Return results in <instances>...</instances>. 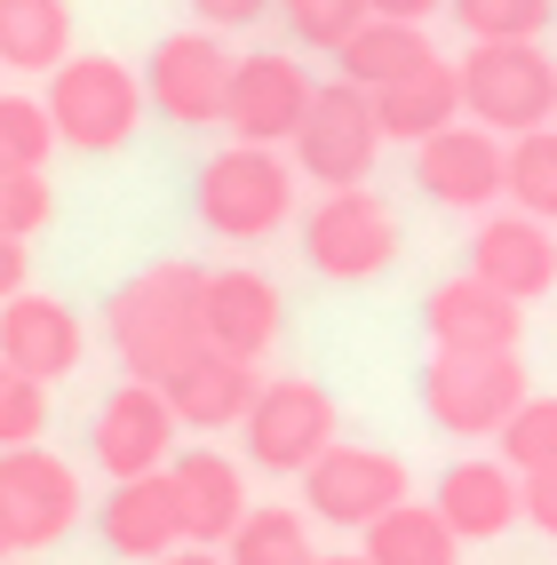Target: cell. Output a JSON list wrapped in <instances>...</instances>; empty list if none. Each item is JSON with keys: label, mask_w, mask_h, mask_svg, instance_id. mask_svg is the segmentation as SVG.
<instances>
[{"label": "cell", "mask_w": 557, "mask_h": 565, "mask_svg": "<svg viewBox=\"0 0 557 565\" xmlns=\"http://www.w3.org/2000/svg\"><path fill=\"white\" fill-rule=\"evenodd\" d=\"M200 295H207L200 263H152V271H136L104 303V334H111V351H120V366L136 374V383H160L168 366H183L207 343Z\"/></svg>", "instance_id": "cell-1"}, {"label": "cell", "mask_w": 557, "mask_h": 565, "mask_svg": "<svg viewBox=\"0 0 557 565\" xmlns=\"http://www.w3.org/2000/svg\"><path fill=\"white\" fill-rule=\"evenodd\" d=\"M192 215L232 247L271 239L294 215V160H279L271 143H223V152L200 160V175H192Z\"/></svg>", "instance_id": "cell-2"}, {"label": "cell", "mask_w": 557, "mask_h": 565, "mask_svg": "<svg viewBox=\"0 0 557 565\" xmlns=\"http://www.w3.org/2000/svg\"><path fill=\"white\" fill-rule=\"evenodd\" d=\"M454 81H462V120L494 128L502 143L557 120V56L542 41H478L454 64Z\"/></svg>", "instance_id": "cell-3"}, {"label": "cell", "mask_w": 557, "mask_h": 565, "mask_svg": "<svg viewBox=\"0 0 557 565\" xmlns=\"http://www.w3.org/2000/svg\"><path fill=\"white\" fill-rule=\"evenodd\" d=\"M334 430H343V414H334V391L311 383V374H271V383H255L247 414H239V438H247V462L271 470V478H303Z\"/></svg>", "instance_id": "cell-4"}, {"label": "cell", "mask_w": 557, "mask_h": 565, "mask_svg": "<svg viewBox=\"0 0 557 565\" xmlns=\"http://www.w3.org/2000/svg\"><path fill=\"white\" fill-rule=\"evenodd\" d=\"M49 120H56V143L72 152H120L136 136V120L152 104H143V81L120 64V56H64L49 72Z\"/></svg>", "instance_id": "cell-5"}, {"label": "cell", "mask_w": 557, "mask_h": 565, "mask_svg": "<svg viewBox=\"0 0 557 565\" xmlns=\"http://www.w3.org/2000/svg\"><path fill=\"white\" fill-rule=\"evenodd\" d=\"M517 398H526V359L517 351H430L422 366V414L446 438H494Z\"/></svg>", "instance_id": "cell-6"}, {"label": "cell", "mask_w": 557, "mask_h": 565, "mask_svg": "<svg viewBox=\"0 0 557 565\" xmlns=\"http://www.w3.org/2000/svg\"><path fill=\"white\" fill-rule=\"evenodd\" d=\"M287 152H294V175H311L319 192L366 183V175H375V152H383L375 96H366V88H351V81H326V88H311V111H303V128L287 136Z\"/></svg>", "instance_id": "cell-7"}, {"label": "cell", "mask_w": 557, "mask_h": 565, "mask_svg": "<svg viewBox=\"0 0 557 565\" xmlns=\"http://www.w3.org/2000/svg\"><path fill=\"white\" fill-rule=\"evenodd\" d=\"M303 263L334 287H358L398 263V215L390 200H375L366 183H343V192H326L311 215H303Z\"/></svg>", "instance_id": "cell-8"}, {"label": "cell", "mask_w": 557, "mask_h": 565, "mask_svg": "<svg viewBox=\"0 0 557 565\" xmlns=\"http://www.w3.org/2000/svg\"><path fill=\"white\" fill-rule=\"evenodd\" d=\"M406 494H415V478H406V462L390 455V446H351L334 438L326 455L303 470V502L319 525H343V534H366L383 510H398Z\"/></svg>", "instance_id": "cell-9"}, {"label": "cell", "mask_w": 557, "mask_h": 565, "mask_svg": "<svg viewBox=\"0 0 557 565\" xmlns=\"http://www.w3.org/2000/svg\"><path fill=\"white\" fill-rule=\"evenodd\" d=\"M0 525L9 550H56L81 525V478L49 446H0Z\"/></svg>", "instance_id": "cell-10"}, {"label": "cell", "mask_w": 557, "mask_h": 565, "mask_svg": "<svg viewBox=\"0 0 557 565\" xmlns=\"http://www.w3.org/2000/svg\"><path fill=\"white\" fill-rule=\"evenodd\" d=\"M311 111V72L294 64L287 49H255V56H232V88H223V128L232 143H279L303 128Z\"/></svg>", "instance_id": "cell-11"}, {"label": "cell", "mask_w": 557, "mask_h": 565, "mask_svg": "<svg viewBox=\"0 0 557 565\" xmlns=\"http://www.w3.org/2000/svg\"><path fill=\"white\" fill-rule=\"evenodd\" d=\"M223 88H232V49L215 41V32H168L143 64V104L160 111L175 128H207L223 120Z\"/></svg>", "instance_id": "cell-12"}, {"label": "cell", "mask_w": 557, "mask_h": 565, "mask_svg": "<svg viewBox=\"0 0 557 565\" xmlns=\"http://www.w3.org/2000/svg\"><path fill=\"white\" fill-rule=\"evenodd\" d=\"M175 406L160 398V383H128L111 391L104 406H96V430H88V455H96V470L104 478H152V470H168L175 462Z\"/></svg>", "instance_id": "cell-13"}, {"label": "cell", "mask_w": 557, "mask_h": 565, "mask_svg": "<svg viewBox=\"0 0 557 565\" xmlns=\"http://www.w3.org/2000/svg\"><path fill=\"white\" fill-rule=\"evenodd\" d=\"M502 152L510 143L494 128H478V120H454V128H438L415 143V183H422V200L438 207H462V215H486L502 200Z\"/></svg>", "instance_id": "cell-14"}, {"label": "cell", "mask_w": 557, "mask_h": 565, "mask_svg": "<svg viewBox=\"0 0 557 565\" xmlns=\"http://www.w3.org/2000/svg\"><path fill=\"white\" fill-rule=\"evenodd\" d=\"M470 279L502 287L510 303H542V295L557 287V232L517 207H486L470 232Z\"/></svg>", "instance_id": "cell-15"}, {"label": "cell", "mask_w": 557, "mask_h": 565, "mask_svg": "<svg viewBox=\"0 0 557 565\" xmlns=\"http://www.w3.org/2000/svg\"><path fill=\"white\" fill-rule=\"evenodd\" d=\"M200 327H207V343H215V351H232V359H247V366H264L271 343H279V327H287V303H279V287L255 271V263H232V271H207Z\"/></svg>", "instance_id": "cell-16"}, {"label": "cell", "mask_w": 557, "mask_h": 565, "mask_svg": "<svg viewBox=\"0 0 557 565\" xmlns=\"http://www.w3.org/2000/svg\"><path fill=\"white\" fill-rule=\"evenodd\" d=\"M0 359L24 366L32 383H64V374H81L88 359V327L72 303H56V295H9L0 303Z\"/></svg>", "instance_id": "cell-17"}, {"label": "cell", "mask_w": 557, "mask_h": 565, "mask_svg": "<svg viewBox=\"0 0 557 565\" xmlns=\"http://www.w3.org/2000/svg\"><path fill=\"white\" fill-rule=\"evenodd\" d=\"M422 327H430V351H517L526 303H510L502 287L462 271V279H438L422 295Z\"/></svg>", "instance_id": "cell-18"}, {"label": "cell", "mask_w": 557, "mask_h": 565, "mask_svg": "<svg viewBox=\"0 0 557 565\" xmlns=\"http://www.w3.org/2000/svg\"><path fill=\"white\" fill-rule=\"evenodd\" d=\"M168 486H175V518H183V542L200 550H223L232 525L247 518V470L215 446H183L168 462Z\"/></svg>", "instance_id": "cell-19"}, {"label": "cell", "mask_w": 557, "mask_h": 565, "mask_svg": "<svg viewBox=\"0 0 557 565\" xmlns=\"http://www.w3.org/2000/svg\"><path fill=\"white\" fill-rule=\"evenodd\" d=\"M96 534H104L111 557H136V565H160L168 550H183V518H175L168 470H152V478H111V494L96 510Z\"/></svg>", "instance_id": "cell-20"}, {"label": "cell", "mask_w": 557, "mask_h": 565, "mask_svg": "<svg viewBox=\"0 0 557 565\" xmlns=\"http://www.w3.org/2000/svg\"><path fill=\"white\" fill-rule=\"evenodd\" d=\"M255 383H264V374H255L247 359L200 343L183 366L160 374V398L175 406V423H183V430H232L239 414H247V398H255Z\"/></svg>", "instance_id": "cell-21"}, {"label": "cell", "mask_w": 557, "mask_h": 565, "mask_svg": "<svg viewBox=\"0 0 557 565\" xmlns=\"http://www.w3.org/2000/svg\"><path fill=\"white\" fill-rule=\"evenodd\" d=\"M430 510L446 518V534H454V542H502L517 525V470L470 455V462H454L438 478V502Z\"/></svg>", "instance_id": "cell-22"}, {"label": "cell", "mask_w": 557, "mask_h": 565, "mask_svg": "<svg viewBox=\"0 0 557 565\" xmlns=\"http://www.w3.org/2000/svg\"><path fill=\"white\" fill-rule=\"evenodd\" d=\"M375 120H383V143H422L438 128H454L462 120V81H454V64L430 56L422 72H406V81L375 88Z\"/></svg>", "instance_id": "cell-23"}, {"label": "cell", "mask_w": 557, "mask_h": 565, "mask_svg": "<svg viewBox=\"0 0 557 565\" xmlns=\"http://www.w3.org/2000/svg\"><path fill=\"white\" fill-rule=\"evenodd\" d=\"M430 56H438V49H430V32H422V24H398V17H366L351 41L334 49L343 81H351V88H366V96L390 88V81H406V72H422Z\"/></svg>", "instance_id": "cell-24"}, {"label": "cell", "mask_w": 557, "mask_h": 565, "mask_svg": "<svg viewBox=\"0 0 557 565\" xmlns=\"http://www.w3.org/2000/svg\"><path fill=\"white\" fill-rule=\"evenodd\" d=\"M72 56V0H0V72H56Z\"/></svg>", "instance_id": "cell-25"}, {"label": "cell", "mask_w": 557, "mask_h": 565, "mask_svg": "<svg viewBox=\"0 0 557 565\" xmlns=\"http://www.w3.org/2000/svg\"><path fill=\"white\" fill-rule=\"evenodd\" d=\"M358 557H366V565H454V557H462V542L446 534V518H438L430 502L406 494L398 510H383L375 525H366Z\"/></svg>", "instance_id": "cell-26"}, {"label": "cell", "mask_w": 557, "mask_h": 565, "mask_svg": "<svg viewBox=\"0 0 557 565\" xmlns=\"http://www.w3.org/2000/svg\"><path fill=\"white\" fill-rule=\"evenodd\" d=\"M502 200L557 232V120L510 136V152H502Z\"/></svg>", "instance_id": "cell-27"}, {"label": "cell", "mask_w": 557, "mask_h": 565, "mask_svg": "<svg viewBox=\"0 0 557 565\" xmlns=\"http://www.w3.org/2000/svg\"><path fill=\"white\" fill-rule=\"evenodd\" d=\"M223 565H319L311 518H303V510H279V502L247 510V518L232 525V542H223Z\"/></svg>", "instance_id": "cell-28"}, {"label": "cell", "mask_w": 557, "mask_h": 565, "mask_svg": "<svg viewBox=\"0 0 557 565\" xmlns=\"http://www.w3.org/2000/svg\"><path fill=\"white\" fill-rule=\"evenodd\" d=\"M502 438V462L517 470V478H534V470H557V391L549 398H517V414L494 430Z\"/></svg>", "instance_id": "cell-29"}, {"label": "cell", "mask_w": 557, "mask_h": 565, "mask_svg": "<svg viewBox=\"0 0 557 565\" xmlns=\"http://www.w3.org/2000/svg\"><path fill=\"white\" fill-rule=\"evenodd\" d=\"M470 41H542L557 0H446Z\"/></svg>", "instance_id": "cell-30"}, {"label": "cell", "mask_w": 557, "mask_h": 565, "mask_svg": "<svg viewBox=\"0 0 557 565\" xmlns=\"http://www.w3.org/2000/svg\"><path fill=\"white\" fill-rule=\"evenodd\" d=\"M56 152V120L41 96H9L0 88V168H49Z\"/></svg>", "instance_id": "cell-31"}, {"label": "cell", "mask_w": 557, "mask_h": 565, "mask_svg": "<svg viewBox=\"0 0 557 565\" xmlns=\"http://www.w3.org/2000/svg\"><path fill=\"white\" fill-rule=\"evenodd\" d=\"M271 9L287 17V32H294L303 49H326V56L366 24V0H271Z\"/></svg>", "instance_id": "cell-32"}, {"label": "cell", "mask_w": 557, "mask_h": 565, "mask_svg": "<svg viewBox=\"0 0 557 565\" xmlns=\"http://www.w3.org/2000/svg\"><path fill=\"white\" fill-rule=\"evenodd\" d=\"M41 430H49V383L0 359V446H41Z\"/></svg>", "instance_id": "cell-33"}, {"label": "cell", "mask_w": 557, "mask_h": 565, "mask_svg": "<svg viewBox=\"0 0 557 565\" xmlns=\"http://www.w3.org/2000/svg\"><path fill=\"white\" fill-rule=\"evenodd\" d=\"M49 215H56V192H49L41 168H0V232H9V239H32Z\"/></svg>", "instance_id": "cell-34"}, {"label": "cell", "mask_w": 557, "mask_h": 565, "mask_svg": "<svg viewBox=\"0 0 557 565\" xmlns=\"http://www.w3.org/2000/svg\"><path fill=\"white\" fill-rule=\"evenodd\" d=\"M517 518H526L534 534H549V542H557V470L517 478Z\"/></svg>", "instance_id": "cell-35"}, {"label": "cell", "mask_w": 557, "mask_h": 565, "mask_svg": "<svg viewBox=\"0 0 557 565\" xmlns=\"http://www.w3.org/2000/svg\"><path fill=\"white\" fill-rule=\"evenodd\" d=\"M271 0H192V17L207 24V32H232V24H255Z\"/></svg>", "instance_id": "cell-36"}, {"label": "cell", "mask_w": 557, "mask_h": 565, "mask_svg": "<svg viewBox=\"0 0 557 565\" xmlns=\"http://www.w3.org/2000/svg\"><path fill=\"white\" fill-rule=\"evenodd\" d=\"M24 279H32V247L0 232V303H9V295H24Z\"/></svg>", "instance_id": "cell-37"}, {"label": "cell", "mask_w": 557, "mask_h": 565, "mask_svg": "<svg viewBox=\"0 0 557 565\" xmlns=\"http://www.w3.org/2000/svg\"><path fill=\"white\" fill-rule=\"evenodd\" d=\"M438 0H366V17H398V24H422Z\"/></svg>", "instance_id": "cell-38"}, {"label": "cell", "mask_w": 557, "mask_h": 565, "mask_svg": "<svg viewBox=\"0 0 557 565\" xmlns=\"http://www.w3.org/2000/svg\"><path fill=\"white\" fill-rule=\"evenodd\" d=\"M160 565H223V550H200V542H183V550H168Z\"/></svg>", "instance_id": "cell-39"}, {"label": "cell", "mask_w": 557, "mask_h": 565, "mask_svg": "<svg viewBox=\"0 0 557 565\" xmlns=\"http://www.w3.org/2000/svg\"><path fill=\"white\" fill-rule=\"evenodd\" d=\"M319 565H366V557H358V550H351V557H319Z\"/></svg>", "instance_id": "cell-40"}, {"label": "cell", "mask_w": 557, "mask_h": 565, "mask_svg": "<svg viewBox=\"0 0 557 565\" xmlns=\"http://www.w3.org/2000/svg\"><path fill=\"white\" fill-rule=\"evenodd\" d=\"M0 557H9V525H0Z\"/></svg>", "instance_id": "cell-41"}]
</instances>
